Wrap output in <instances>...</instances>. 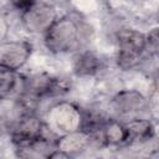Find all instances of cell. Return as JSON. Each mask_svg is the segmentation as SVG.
Instances as JSON below:
<instances>
[{
  "mask_svg": "<svg viewBox=\"0 0 159 159\" xmlns=\"http://www.w3.org/2000/svg\"><path fill=\"white\" fill-rule=\"evenodd\" d=\"M101 68H102V60L96 53L89 51L80 53L73 66L75 73L82 77L94 76L101 71Z\"/></svg>",
  "mask_w": 159,
  "mask_h": 159,
  "instance_id": "8fae6325",
  "label": "cell"
},
{
  "mask_svg": "<svg viewBox=\"0 0 159 159\" xmlns=\"http://www.w3.org/2000/svg\"><path fill=\"white\" fill-rule=\"evenodd\" d=\"M112 106L119 114H134L147 107V98L135 89H122L112 98Z\"/></svg>",
  "mask_w": 159,
  "mask_h": 159,
  "instance_id": "52a82bcc",
  "label": "cell"
},
{
  "mask_svg": "<svg viewBox=\"0 0 159 159\" xmlns=\"http://www.w3.org/2000/svg\"><path fill=\"white\" fill-rule=\"evenodd\" d=\"M127 134H128V142L127 144H143L153 139L155 134L154 124L150 119L145 118H133L132 120L124 123Z\"/></svg>",
  "mask_w": 159,
  "mask_h": 159,
  "instance_id": "9c48e42d",
  "label": "cell"
},
{
  "mask_svg": "<svg viewBox=\"0 0 159 159\" xmlns=\"http://www.w3.org/2000/svg\"><path fill=\"white\" fill-rule=\"evenodd\" d=\"M9 27L10 26H9L7 20L2 15H0V42H2L6 39V36L9 34Z\"/></svg>",
  "mask_w": 159,
  "mask_h": 159,
  "instance_id": "9a60e30c",
  "label": "cell"
},
{
  "mask_svg": "<svg viewBox=\"0 0 159 159\" xmlns=\"http://www.w3.org/2000/svg\"><path fill=\"white\" fill-rule=\"evenodd\" d=\"M117 42L118 67L122 70H132L137 67L143 52L147 50L145 34L133 29H122L117 32Z\"/></svg>",
  "mask_w": 159,
  "mask_h": 159,
  "instance_id": "7a4b0ae2",
  "label": "cell"
},
{
  "mask_svg": "<svg viewBox=\"0 0 159 159\" xmlns=\"http://www.w3.org/2000/svg\"><path fill=\"white\" fill-rule=\"evenodd\" d=\"M99 135L103 145L118 147L127 144L128 142V134L124 123L116 119H108L99 130Z\"/></svg>",
  "mask_w": 159,
  "mask_h": 159,
  "instance_id": "30bf717a",
  "label": "cell"
},
{
  "mask_svg": "<svg viewBox=\"0 0 159 159\" xmlns=\"http://www.w3.org/2000/svg\"><path fill=\"white\" fill-rule=\"evenodd\" d=\"M145 41H147V50L149 51V53L157 55L158 47H159V36H158V29L157 27L152 29L145 35Z\"/></svg>",
  "mask_w": 159,
  "mask_h": 159,
  "instance_id": "4fadbf2b",
  "label": "cell"
},
{
  "mask_svg": "<svg viewBox=\"0 0 159 159\" xmlns=\"http://www.w3.org/2000/svg\"><path fill=\"white\" fill-rule=\"evenodd\" d=\"M91 145V134L82 129L63 133L55 140L56 149L66 153L70 158L80 155Z\"/></svg>",
  "mask_w": 159,
  "mask_h": 159,
  "instance_id": "ba28073f",
  "label": "cell"
},
{
  "mask_svg": "<svg viewBox=\"0 0 159 159\" xmlns=\"http://www.w3.org/2000/svg\"><path fill=\"white\" fill-rule=\"evenodd\" d=\"M37 1H39V0H10L11 5H12L15 9L21 10V11L26 10L27 7H30L31 5H34V4L37 2Z\"/></svg>",
  "mask_w": 159,
  "mask_h": 159,
  "instance_id": "5bb4252c",
  "label": "cell"
},
{
  "mask_svg": "<svg viewBox=\"0 0 159 159\" xmlns=\"http://www.w3.org/2000/svg\"><path fill=\"white\" fill-rule=\"evenodd\" d=\"M84 35V27L78 19L65 15L57 17L43 34L46 48L53 53H66L76 50Z\"/></svg>",
  "mask_w": 159,
  "mask_h": 159,
  "instance_id": "6da1fadb",
  "label": "cell"
},
{
  "mask_svg": "<svg viewBox=\"0 0 159 159\" xmlns=\"http://www.w3.org/2000/svg\"><path fill=\"white\" fill-rule=\"evenodd\" d=\"M17 83L15 72L9 71L6 68L0 67V97L9 94L11 91L15 89Z\"/></svg>",
  "mask_w": 159,
  "mask_h": 159,
  "instance_id": "7c38bea8",
  "label": "cell"
},
{
  "mask_svg": "<svg viewBox=\"0 0 159 159\" xmlns=\"http://www.w3.org/2000/svg\"><path fill=\"white\" fill-rule=\"evenodd\" d=\"M45 129V124L35 112H24L10 127V137L16 148H21L39 138Z\"/></svg>",
  "mask_w": 159,
  "mask_h": 159,
  "instance_id": "277c9868",
  "label": "cell"
},
{
  "mask_svg": "<svg viewBox=\"0 0 159 159\" xmlns=\"http://www.w3.org/2000/svg\"><path fill=\"white\" fill-rule=\"evenodd\" d=\"M57 11L52 4L37 1L22 11V24L31 34H45L57 19Z\"/></svg>",
  "mask_w": 159,
  "mask_h": 159,
  "instance_id": "5b68a950",
  "label": "cell"
},
{
  "mask_svg": "<svg viewBox=\"0 0 159 159\" xmlns=\"http://www.w3.org/2000/svg\"><path fill=\"white\" fill-rule=\"evenodd\" d=\"M82 111L71 102H58L47 112V127L61 134L81 128Z\"/></svg>",
  "mask_w": 159,
  "mask_h": 159,
  "instance_id": "3957f363",
  "label": "cell"
},
{
  "mask_svg": "<svg viewBox=\"0 0 159 159\" xmlns=\"http://www.w3.org/2000/svg\"><path fill=\"white\" fill-rule=\"evenodd\" d=\"M31 45L26 41L0 42V67L9 71H19L31 55Z\"/></svg>",
  "mask_w": 159,
  "mask_h": 159,
  "instance_id": "8992f818",
  "label": "cell"
}]
</instances>
